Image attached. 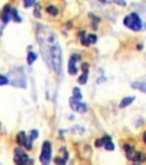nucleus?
<instances>
[{
    "mask_svg": "<svg viewBox=\"0 0 146 165\" xmlns=\"http://www.w3.org/2000/svg\"><path fill=\"white\" fill-rule=\"evenodd\" d=\"M96 41H97V36L96 34H88L87 37H83L81 39V42L85 46H89L91 44H95Z\"/></svg>",
    "mask_w": 146,
    "mask_h": 165,
    "instance_id": "nucleus-10",
    "label": "nucleus"
},
{
    "mask_svg": "<svg viewBox=\"0 0 146 165\" xmlns=\"http://www.w3.org/2000/svg\"><path fill=\"white\" fill-rule=\"evenodd\" d=\"M11 19H13V8L10 7V5H6L1 13V21L4 24H7Z\"/></svg>",
    "mask_w": 146,
    "mask_h": 165,
    "instance_id": "nucleus-8",
    "label": "nucleus"
},
{
    "mask_svg": "<svg viewBox=\"0 0 146 165\" xmlns=\"http://www.w3.org/2000/svg\"><path fill=\"white\" fill-rule=\"evenodd\" d=\"M38 59V55L34 52H29L27 53V56H26V61H27V64H32L34 61Z\"/></svg>",
    "mask_w": 146,
    "mask_h": 165,
    "instance_id": "nucleus-13",
    "label": "nucleus"
},
{
    "mask_svg": "<svg viewBox=\"0 0 146 165\" xmlns=\"http://www.w3.org/2000/svg\"><path fill=\"white\" fill-rule=\"evenodd\" d=\"M7 82H9V78H7L4 74H1V82H0V84L1 85H6Z\"/></svg>",
    "mask_w": 146,
    "mask_h": 165,
    "instance_id": "nucleus-23",
    "label": "nucleus"
},
{
    "mask_svg": "<svg viewBox=\"0 0 146 165\" xmlns=\"http://www.w3.org/2000/svg\"><path fill=\"white\" fill-rule=\"evenodd\" d=\"M135 161H137V162L146 161L145 154H144V153H140V151H137V153H136V159H135Z\"/></svg>",
    "mask_w": 146,
    "mask_h": 165,
    "instance_id": "nucleus-18",
    "label": "nucleus"
},
{
    "mask_svg": "<svg viewBox=\"0 0 146 165\" xmlns=\"http://www.w3.org/2000/svg\"><path fill=\"white\" fill-rule=\"evenodd\" d=\"M87 79H88V72H83L82 75L78 78V82L81 84V85H85L87 82Z\"/></svg>",
    "mask_w": 146,
    "mask_h": 165,
    "instance_id": "nucleus-17",
    "label": "nucleus"
},
{
    "mask_svg": "<svg viewBox=\"0 0 146 165\" xmlns=\"http://www.w3.org/2000/svg\"><path fill=\"white\" fill-rule=\"evenodd\" d=\"M55 163H57V164H65V159H60V158L56 157L55 158Z\"/></svg>",
    "mask_w": 146,
    "mask_h": 165,
    "instance_id": "nucleus-27",
    "label": "nucleus"
},
{
    "mask_svg": "<svg viewBox=\"0 0 146 165\" xmlns=\"http://www.w3.org/2000/svg\"><path fill=\"white\" fill-rule=\"evenodd\" d=\"M70 107L73 111H77V113H86L87 111V105L82 102L79 101V99L72 96L70 98Z\"/></svg>",
    "mask_w": 146,
    "mask_h": 165,
    "instance_id": "nucleus-5",
    "label": "nucleus"
},
{
    "mask_svg": "<svg viewBox=\"0 0 146 165\" xmlns=\"http://www.w3.org/2000/svg\"><path fill=\"white\" fill-rule=\"evenodd\" d=\"M32 138L31 136H25V140H24V143H23V147L25 148V149L30 150L32 148Z\"/></svg>",
    "mask_w": 146,
    "mask_h": 165,
    "instance_id": "nucleus-15",
    "label": "nucleus"
},
{
    "mask_svg": "<svg viewBox=\"0 0 146 165\" xmlns=\"http://www.w3.org/2000/svg\"><path fill=\"white\" fill-rule=\"evenodd\" d=\"M114 2H116L118 5H121V6H126V1L124 0H114Z\"/></svg>",
    "mask_w": 146,
    "mask_h": 165,
    "instance_id": "nucleus-28",
    "label": "nucleus"
},
{
    "mask_svg": "<svg viewBox=\"0 0 146 165\" xmlns=\"http://www.w3.org/2000/svg\"><path fill=\"white\" fill-rule=\"evenodd\" d=\"M143 48V45H142V44H139V45H138V49H142Z\"/></svg>",
    "mask_w": 146,
    "mask_h": 165,
    "instance_id": "nucleus-30",
    "label": "nucleus"
},
{
    "mask_svg": "<svg viewBox=\"0 0 146 165\" xmlns=\"http://www.w3.org/2000/svg\"><path fill=\"white\" fill-rule=\"evenodd\" d=\"M123 148L126 150V155H127V158L128 159H130V161H135L136 159V151L134 146H131L129 143H124L123 145Z\"/></svg>",
    "mask_w": 146,
    "mask_h": 165,
    "instance_id": "nucleus-9",
    "label": "nucleus"
},
{
    "mask_svg": "<svg viewBox=\"0 0 146 165\" xmlns=\"http://www.w3.org/2000/svg\"><path fill=\"white\" fill-rule=\"evenodd\" d=\"M131 86L134 87V88H136V90H139V91H142V92H144V93H146V78L144 79V80H139V82H132Z\"/></svg>",
    "mask_w": 146,
    "mask_h": 165,
    "instance_id": "nucleus-11",
    "label": "nucleus"
},
{
    "mask_svg": "<svg viewBox=\"0 0 146 165\" xmlns=\"http://www.w3.org/2000/svg\"><path fill=\"white\" fill-rule=\"evenodd\" d=\"M144 141H145V143H146V132L144 133Z\"/></svg>",
    "mask_w": 146,
    "mask_h": 165,
    "instance_id": "nucleus-31",
    "label": "nucleus"
},
{
    "mask_svg": "<svg viewBox=\"0 0 146 165\" xmlns=\"http://www.w3.org/2000/svg\"><path fill=\"white\" fill-rule=\"evenodd\" d=\"M13 20L15 21V22H22V20H21V16L19 15V13L16 9H13Z\"/></svg>",
    "mask_w": 146,
    "mask_h": 165,
    "instance_id": "nucleus-20",
    "label": "nucleus"
},
{
    "mask_svg": "<svg viewBox=\"0 0 146 165\" xmlns=\"http://www.w3.org/2000/svg\"><path fill=\"white\" fill-rule=\"evenodd\" d=\"M52 158V145L49 141H45L42 143L41 154H40V162L44 165H48Z\"/></svg>",
    "mask_w": 146,
    "mask_h": 165,
    "instance_id": "nucleus-4",
    "label": "nucleus"
},
{
    "mask_svg": "<svg viewBox=\"0 0 146 165\" xmlns=\"http://www.w3.org/2000/svg\"><path fill=\"white\" fill-rule=\"evenodd\" d=\"M8 78H9V82L13 86L15 87H22L25 88L26 87V79L25 74L23 71V68H14L10 71L8 72Z\"/></svg>",
    "mask_w": 146,
    "mask_h": 165,
    "instance_id": "nucleus-2",
    "label": "nucleus"
},
{
    "mask_svg": "<svg viewBox=\"0 0 146 165\" xmlns=\"http://www.w3.org/2000/svg\"><path fill=\"white\" fill-rule=\"evenodd\" d=\"M38 135H39V133H38V131L37 130H32V131H31V138H32V139H37L38 138Z\"/></svg>",
    "mask_w": 146,
    "mask_h": 165,
    "instance_id": "nucleus-25",
    "label": "nucleus"
},
{
    "mask_svg": "<svg viewBox=\"0 0 146 165\" xmlns=\"http://www.w3.org/2000/svg\"><path fill=\"white\" fill-rule=\"evenodd\" d=\"M134 100H135V98H134V96H128V98H123V99H122V101L120 102L119 107H120V108H126V107L130 105V103L134 101Z\"/></svg>",
    "mask_w": 146,
    "mask_h": 165,
    "instance_id": "nucleus-12",
    "label": "nucleus"
},
{
    "mask_svg": "<svg viewBox=\"0 0 146 165\" xmlns=\"http://www.w3.org/2000/svg\"><path fill=\"white\" fill-rule=\"evenodd\" d=\"M123 24L132 31H140L143 26V22L137 13H131L123 19Z\"/></svg>",
    "mask_w": 146,
    "mask_h": 165,
    "instance_id": "nucleus-3",
    "label": "nucleus"
},
{
    "mask_svg": "<svg viewBox=\"0 0 146 165\" xmlns=\"http://www.w3.org/2000/svg\"><path fill=\"white\" fill-rule=\"evenodd\" d=\"M105 145V141H104V138H101V139H97L95 141V146L98 147V148H101Z\"/></svg>",
    "mask_w": 146,
    "mask_h": 165,
    "instance_id": "nucleus-21",
    "label": "nucleus"
},
{
    "mask_svg": "<svg viewBox=\"0 0 146 165\" xmlns=\"http://www.w3.org/2000/svg\"><path fill=\"white\" fill-rule=\"evenodd\" d=\"M88 68H89V64L87 63V62L81 64V69L83 70V72H88Z\"/></svg>",
    "mask_w": 146,
    "mask_h": 165,
    "instance_id": "nucleus-26",
    "label": "nucleus"
},
{
    "mask_svg": "<svg viewBox=\"0 0 146 165\" xmlns=\"http://www.w3.org/2000/svg\"><path fill=\"white\" fill-rule=\"evenodd\" d=\"M15 153V157H14V162L16 164H25L29 162V155L26 154L25 151H23L21 148H16L14 150Z\"/></svg>",
    "mask_w": 146,
    "mask_h": 165,
    "instance_id": "nucleus-6",
    "label": "nucleus"
},
{
    "mask_svg": "<svg viewBox=\"0 0 146 165\" xmlns=\"http://www.w3.org/2000/svg\"><path fill=\"white\" fill-rule=\"evenodd\" d=\"M35 36L46 64L52 71L60 74L63 60H62V49L58 44L56 33L50 30L48 26L38 24Z\"/></svg>",
    "mask_w": 146,
    "mask_h": 165,
    "instance_id": "nucleus-1",
    "label": "nucleus"
},
{
    "mask_svg": "<svg viewBox=\"0 0 146 165\" xmlns=\"http://www.w3.org/2000/svg\"><path fill=\"white\" fill-rule=\"evenodd\" d=\"M78 132V133H83V127H81V126H74V127H72V132Z\"/></svg>",
    "mask_w": 146,
    "mask_h": 165,
    "instance_id": "nucleus-24",
    "label": "nucleus"
},
{
    "mask_svg": "<svg viewBox=\"0 0 146 165\" xmlns=\"http://www.w3.org/2000/svg\"><path fill=\"white\" fill-rule=\"evenodd\" d=\"M35 4V0H24V7H31Z\"/></svg>",
    "mask_w": 146,
    "mask_h": 165,
    "instance_id": "nucleus-22",
    "label": "nucleus"
},
{
    "mask_svg": "<svg viewBox=\"0 0 146 165\" xmlns=\"http://www.w3.org/2000/svg\"><path fill=\"white\" fill-rule=\"evenodd\" d=\"M98 1H101L102 4H105V2H106V0H98Z\"/></svg>",
    "mask_w": 146,
    "mask_h": 165,
    "instance_id": "nucleus-29",
    "label": "nucleus"
},
{
    "mask_svg": "<svg viewBox=\"0 0 146 165\" xmlns=\"http://www.w3.org/2000/svg\"><path fill=\"white\" fill-rule=\"evenodd\" d=\"M72 92H73V96H74V98L79 99V100H81V99H82V94H81V91L79 90L78 87H74Z\"/></svg>",
    "mask_w": 146,
    "mask_h": 165,
    "instance_id": "nucleus-19",
    "label": "nucleus"
},
{
    "mask_svg": "<svg viewBox=\"0 0 146 165\" xmlns=\"http://www.w3.org/2000/svg\"><path fill=\"white\" fill-rule=\"evenodd\" d=\"M80 59L78 54H73L71 57H70V61H69V65H68V70L70 75H75L78 72V68H77V61Z\"/></svg>",
    "mask_w": 146,
    "mask_h": 165,
    "instance_id": "nucleus-7",
    "label": "nucleus"
},
{
    "mask_svg": "<svg viewBox=\"0 0 146 165\" xmlns=\"http://www.w3.org/2000/svg\"><path fill=\"white\" fill-rule=\"evenodd\" d=\"M25 136H26V134L24 133V132H19V134H17V139H16V141L19 142V145L23 146V143H24V140H25Z\"/></svg>",
    "mask_w": 146,
    "mask_h": 165,
    "instance_id": "nucleus-16",
    "label": "nucleus"
},
{
    "mask_svg": "<svg viewBox=\"0 0 146 165\" xmlns=\"http://www.w3.org/2000/svg\"><path fill=\"white\" fill-rule=\"evenodd\" d=\"M46 11H47L48 14H50L52 16H56L57 14H58V9H57V7L52 6V5L47 6V7H46Z\"/></svg>",
    "mask_w": 146,
    "mask_h": 165,
    "instance_id": "nucleus-14",
    "label": "nucleus"
}]
</instances>
